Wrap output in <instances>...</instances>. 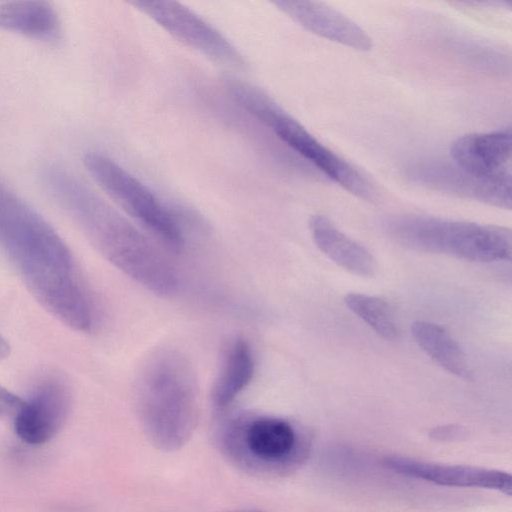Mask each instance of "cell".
<instances>
[{"mask_svg":"<svg viewBox=\"0 0 512 512\" xmlns=\"http://www.w3.org/2000/svg\"><path fill=\"white\" fill-rule=\"evenodd\" d=\"M411 333L417 345L444 370L461 379H472L466 354L442 326L418 320L412 324Z\"/></svg>","mask_w":512,"mask_h":512,"instance_id":"obj_17","label":"cell"},{"mask_svg":"<svg viewBox=\"0 0 512 512\" xmlns=\"http://www.w3.org/2000/svg\"><path fill=\"white\" fill-rule=\"evenodd\" d=\"M274 5L308 31L359 51H368L373 42L369 34L352 19L323 3L281 0Z\"/></svg>","mask_w":512,"mask_h":512,"instance_id":"obj_12","label":"cell"},{"mask_svg":"<svg viewBox=\"0 0 512 512\" xmlns=\"http://www.w3.org/2000/svg\"><path fill=\"white\" fill-rule=\"evenodd\" d=\"M83 162L97 184L160 241L175 250L183 246L184 238L178 222L141 181L99 152L86 153Z\"/></svg>","mask_w":512,"mask_h":512,"instance_id":"obj_7","label":"cell"},{"mask_svg":"<svg viewBox=\"0 0 512 512\" xmlns=\"http://www.w3.org/2000/svg\"><path fill=\"white\" fill-rule=\"evenodd\" d=\"M0 30L44 42H56L62 36V23L55 8L45 1L0 3Z\"/></svg>","mask_w":512,"mask_h":512,"instance_id":"obj_15","label":"cell"},{"mask_svg":"<svg viewBox=\"0 0 512 512\" xmlns=\"http://www.w3.org/2000/svg\"><path fill=\"white\" fill-rule=\"evenodd\" d=\"M224 81L231 97L242 109L325 176L358 198L371 201L376 197V189L365 174L321 143L265 92L237 78L226 77Z\"/></svg>","mask_w":512,"mask_h":512,"instance_id":"obj_5","label":"cell"},{"mask_svg":"<svg viewBox=\"0 0 512 512\" xmlns=\"http://www.w3.org/2000/svg\"><path fill=\"white\" fill-rule=\"evenodd\" d=\"M232 512H265V511L258 510V509H239V510H234Z\"/></svg>","mask_w":512,"mask_h":512,"instance_id":"obj_22","label":"cell"},{"mask_svg":"<svg viewBox=\"0 0 512 512\" xmlns=\"http://www.w3.org/2000/svg\"><path fill=\"white\" fill-rule=\"evenodd\" d=\"M309 229L316 246L335 264L361 277H372L377 265L372 254L348 237L326 216L310 217Z\"/></svg>","mask_w":512,"mask_h":512,"instance_id":"obj_14","label":"cell"},{"mask_svg":"<svg viewBox=\"0 0 512 512\" xmlns=\"http://www.w3.org/2000/svg\"><path fill=\"white\" fill-rule=\"evenodd\" d=\"M131 4L172 36L207 56L234 65L243 63L227 38L184 5L167 0L133 1Z\"/></svg>","mask_w":512,"mask_h":512,"instance_id":"obj_9","label":"cell"},{"mask_svg":"<svg viewBox=\"0 0 512 512\" xmlns=\"http://www.w3.org/2000/svg\"><path fill=\"white\" fill-rule=\"evenodd\" d=\"M255 372V359L249 343L235 338L227 346L220 371L213 384L211 399L218 410H225L250 384Z\"/></svg>","mask_w":512,"mask_h":512,"instance_id":"obj_16","label":"cell"},{"mask_svg":"<svg viewBox=\"0 0 512 512\" xmlns=\"http://www.w3.org/2000/svg\"><path fill=\"white\" fill-rule=\"evenodd\" d=\"M382 463L401 475L441 486L492 489L508 496L512 494V477L502 470L435 463L396 455L384 457Z\"/></svg>","mask_w":512,"mask_h":512,"instance_id":"obj_11","label":"cell"},{"mask_svg":"<svg viewBox=\"0 0 512 512\" xmlns=\"http://www.w3.org/2000/svg\"><path fill=\"white\" fill-rule=\"evenodd\" d=\"M344 303L380 337L389 341L398 337V326L386 301L375 296L351 292L345 295Z\"/></svg>","mask_w":512,"mask_h":512,"instance_id":"obj_18","label":"cell"},{"mask_svg":"<svg viewBox=\"0 0 512 512\" xmlns=\"http://www.w3.org/2000/svg\"><path fill=\"white\" fill-rule=\"evenodd\" d=\"M388 235L410 249L479 263L510 261V228L429 216L401 215L385 223Z\"/></svg>","mask_w":512,"mask_h":512,"instance_id":"obj_6","label":"cell"},{"mask_svg":"<svg viewBox=\"0 0 512 512\" xmlns=\"http://www.w3.org/2000/svg\"><path fill=\"white\" fill-rule=\"evenodd\" d=\"M214 438L231 465L258 478L283 477L297 471L312 449L305 428L284 418L250 412L223 416Z\"/></svg>","mask_w":512,"mask_h":512,"instance_id":"obj_4","label":"cell"},{"mask_svg":"<svg viewBox=\"0 0 512 512\" xmlns=\"http://www.w3.org/2000/svg\"><path fill=\"white\" fill-rule=\"evenodd\" d=\"M511 128L463 135L450 147L453 163L478 176L511 175Z\"/></svg>","mask_w":512,"mask_h":512,"instance_id":"obj_13","label":"cell"},{"mask_svg":"<svg viewBox=\"0 0 512 512\" xmlns=\"http://www.w3.org/2000/svg\"><path fill=\"white\" fill-rule=\"evenodd\" d=\"M71 396L66 382L57 375L42 378L15 415L17 436L32 445L52 439L63 427L70 411Z\"/></svg>","mask_w":512,"mask_h":512,"instance_id":"obj_10","label":"cell"},{"mask_svg":"<svg viewBox=\"0 0 512 512\" xmlns=\"http://www.w3.org/2000/svg\"><path fill=\"white\" fill-rule=\"evenodd\" d=\"M408 178L419 186L450 195L510 209L511 175L483 177L455 163L441 160L420 161L409 166Z\"/></svg>","mask_w":512,"mask_h":512,"instance_id":"obj_8","label":"cell"},{"mask_svg":"<svg viewBox=\"0 0 512 512\" xmlns=\"http://www.w3.org/2000/svg\"><path fill=\"white\" fill-rule=\"evenodd\" d=\"M23 404V399L0 385V418H14Z\"/></svg>","mask_w":512,"mask_h":512,"instance_id":"obj_19","label":"cell"},{"mask_svg":"<svg viewBox=\"0 0 512 512\" xmlns=\"http://www.w3.org/2000/svg\"><path fill=\"white\" fill-rule=\"evenodd\" d=\"M10 352V345L0 333V360L6 358Z\"/></svg>","mask_w":512,"mask_h":512,"instance_id":"obj_21","label":"cell"},{"mask_svg":"<svg viewBox=\"0 0 512 512\" xmlns=\"http://www.w3.org/2000/svg\"><path fill=\"white\" fill-rule=\"evenodd\" d=\"M140 423L158 449L174 452L191 439L198 420V385L181 351L161 348L143 363L136 384Z\"/></svg>","mask_w":512,"mask_h":512,"instance_id":"obj_3","label":"cell"},{"mask_svg":"<svg viewBox=\"0 0 512 512\" xmlns=\"http://www.w3.org/2000/svg\"><path fill=\"white\" fill-rule=\"evenodd\" d=\"M42 180L56 204L107 261L156 294L177 290L178 274L162 251L76 175L53 163L43 168Z\"/></svg>","mask_w":512,"mask_h":512,"instance_id":"obj_2","label":"cell"},{"mask_svg":"<svg viewBox=\"0 0 512 512\" xmlns=\"http://www.w3.org/2000/svg\"><path fill=\"white\" fill-rule=\"evenodd\" d=\"M462 432L461 428L453 425H446L433 429L431 435L436 439H452Z\"/></svg>","mask_w":512,"mask_h":512,"instance_id":"obj_20","label":"cell"},{"mask_svg":"<svg viewBox=\"0 0 512 512\" xmlns=\"http://www.w3.org/2000/svg\"><path fill=\"white\" fill-rule=\"evenodd\" d=\"M0 249L53 317L78 332L93 330L96 304L71 249L41 214L2 184Z\"/></svg>","mask_w":512,"mask_h":512,"instance_id":"obj_1","label":"cell"}]
</instances>
